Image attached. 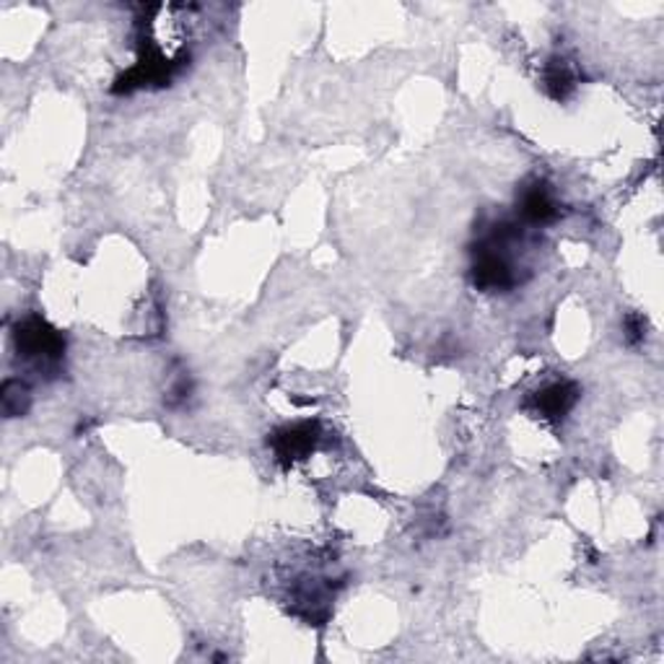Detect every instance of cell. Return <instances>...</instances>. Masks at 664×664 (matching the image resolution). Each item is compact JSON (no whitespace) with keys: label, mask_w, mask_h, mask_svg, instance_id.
Returning <instances> with one entry per match:
<instances>
[{"label":"cell","mask_w":664,"mask_h":664,"mask_svg":"<svg viewBox=\"0 0 664 664\" xmlns=\"http://www.w3.org/2000/svg\"><path fill=\"white\" fill-rule=\"evenodd\" d=\"M192 8L185 6H146L138 19V62L122 78L115 91L130 93L148 86H167L179 68L190 60L187 52V23Z\"/></svg>","instance_id":"1"},{"label":"cell","mask_w":664,"mask_h":664,"mask_svg":"<svg viewBox=\"0 0 664 664\" xmlns=\"http://www.w3.org/2000/svg\"><path fill=\"white\" fill-rule=\"evenodd\" d=\"M543 83L553 99L564 101L574 93L576 83H579V73H576L574 62H568L566 58H551L545 62Z\"/></svg>","instance_id":"7"},{"label":"cell","mask_w":664,"mask_h":664,"mask_svg":"<svg viewBox=\"0 0 664 664\" xmlns=\"http://www.w3.org/2000/svg\"><path fill=\"white\" fill-rule=\"evenodd\" d=\"M576 400H579V387L574 381H553V385L543 387L541 393L533 395L529 408L543 420L561 424L568 416V410L574 408Z\"/></svg>","instance_id":"5"},{"label":"cell","mask_w":664,"mask_h":664,"mask_svg":"<svg viewBox=\"0 0 664 664\" xmlns=\"http://www.w3.org/2000/svg\"><path fill=\"white\" fill-rule=\"evenodd\" d=\"M319 442V424H294L284 426L272 434V452L284 465H291L296 459L307 457Z\"/></svg>","instance_id":"6"},{"label":"cell","mask_w":664,"mask_h":664,"mask_svg":"<svg viewBox=\"0 0 664 664\" xmlns=\"http://www.w3.org/2000/svg\"><path fill=\"white\" fill-rule=\"evenodd\" d=\"M16 350L39 371H54L66 356V338L42 317H27L13 333Z\"/></svg>","instance_id":"3"},{"label":"cell","mask_w":664,"mask_h":664,"mask_svg":"<svg viewBox=\"0 0 664 664\" xmlns=\"http://www.w3.org/2000/svg\"><path fill=\"white\" fill-rule=\"evenodd\" d=\"M29 408V387L19 379H8L3 385V410L6 416H21Z\"/></svg>","instance_id":"8"},{"label":"cell","mask_w":664,"mask_h":664,"mask_svg":"<svg viewBox=\"0 0 664 664\" xmlns=\"http://www.w3.org/2000/svg\"><path fill=\"white\" fill-rule=\"evenodd\" d=\"M525 229L519 221H498L483 234L478 247L473 249L470 278L480 291H509L519 284L522 265L517 260L514 247L525 239Z\"/></svg>","instance_id":"2"},{"label":"cell","mask_w":664,"mask_h":664,"mask_svg":"<svg viewBox=\"0 0 664 664\" xmlns=\"http://www.w3.org/2000/svg\"><path fill=\"white\" fill-rule=\"evenodd\" d=\"M561 206L545 179H529L517 195V221L522 226H545L556 221Z\"/></svg>","instance_id":"4"}]
</instances>
